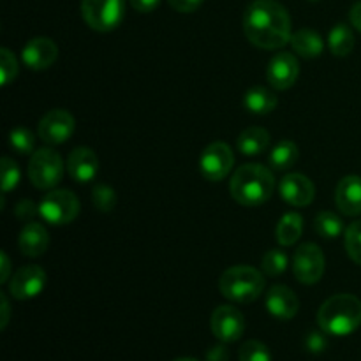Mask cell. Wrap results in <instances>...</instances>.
Wrapping results in <instances>:
<instances>
[{"label":"cell","instance_id":"cell-11","mask_svg":"<svg viewBox=\"0 0 361 361\" xmlns=\"http://www.w3.org/2000/svg\"><path fill=\"white\" fill-rule=\"evenodd\" d=\"M74 116L66 109H51L41 118L37 127V136L48 145H62L73 136Z\"/></svg>","mask_w":361,"mask_h":361},{"label":"cell","instance_id":"cell-18","mask_svg":"<svg viewBox=\"0 0 361 361\" xmlns=\"http://www.w3.org/2000/svg\"><path fill=\"white\" fill-rule=\"evenodd\" d=\"M335 204L348 217L361 215V176L348 175L335 189Z\"/></svg>","mask_w":361,"mask_h":361},{"label":"cell","instance_id":"cell-40","mask_svg":"<svg viewBox=\"0 0 361 361\" xmlns=\"http://www.w3.org/2000/svg\"><path fill=\"white\" fill-rule=\"evenodd\" d=\"M349 20H351L353 27L361 32V0L351 7V11H349Z\"/></svg>","mask_w":361,"mask_h":361},{"label":"cell","instance_id":"cell-27","mask_svg":"<svg viewBox=\"0 0 361 361\" xmlns=\"http://www.w3.org/2000/svg\"><path fill=\"white\" fill-rule=\"evenodd\" d=\"M9 145L13 150H16L18 154L28 155L34 154L35 148V136L30 129L27 127H14L9 133Z\"/></svg>","mask_w":361,"mask_h":361},{"label":"cell","instance_id":"cell-19","mask_svg":"<svg viewBox=\"0 0 361 361\" xmlns=\"http://www.w3.org/2000/svg\"><path fill=\"white\" fill-rule=\"evenodd\" d=\"M18 245L23 256L27 257H39L48 250L49 247V235L48 229L39 222H27L25 228L21 229Z\"/></svg>","mask_w":361,"mask_h":361},{"label":"cell","instance_id":"cell-4","mask_svg":"<svg viewBox=\"0 0 361 361\" xmlns=\"http://www.w3.org/2000/svg\"><path fill=\"white\" fill-rule=\"evenodd\" d=\"M264 275L257 268L236 264L221 275L219 289L222 296L235 303H250L259 298L264 291Z\"/></svg>","mask_w":361,"mask_h":361},{"label":"cell","instance_id":"cell-20","mask_svg":"<svg viewBox=\"0 0 361 361\" xmlns=\"http://www.w3.org/2000/svg\"><path fill=\"white\" fill-rule=\"evenodd\" d=\"M289 44H291L293 51L303 59H317L324 48L323 37L310 28H302L296 34H293Z\"/></svg>","mask_w":361,"mask_h":361},{"label":"cell","instance_id":"cell-16","mask_svg":"<svg viewBox=\"0 0 361 361\" xmlns=\"http://www.w3.org/2000/svg\"><path fill=\"white\" fill-rule=\"evenodd\" d=\"M264 307L277 319L289 321L298 314L300 300L291 288L284 284H277L268 289Z\"/></svg>","mask_w":361,"mask_h":361},{"label":"cell","instance_id":"cell-28","mask_svg":"<svg viewBox=\"0 0 361 361\" xmlns=\"http://www.w3.org/2000/svg\"><path fill=\"white\" fill-rule=\"evenodd\" d=\"M288 254L281 249H271L268 250L267 254L263 256V261H261V268L267 275L270 277H277V275L284 274L288 270Z\"/></svg>","mask_w":361,"mask_h":361},{"label":"cell","instance_id":"cell-29","mask_svg":"<svg viewBox=\"0 0 361 361\" xmlns=\"http://www.w3.org/2000/svg\"><path fill=\"white\" fill-rule=\"evenodd\" d=\"M240 361H271V353L268 345L261 341H247L240 345Z\"/></svg>","mask_w":361,"mask_h":361},{"label":"cell","instance_id":"cell-3","mask_svg":"<svg viewBox=\"0 0 361 361\" xmlns=\"http://www.w3.org/2000/svg\"><path fill=\"white\" fill-rule=\"evenodd\" d=\"M317 324L326 335L348 337L361 326V300L355 295H334L321 305Z\"/></svg>","mask_w":361,"mask_h":361},{"label":"cell","instance_id":"cell-32","mask_svg":"<svg viewBox=\"0 0 361 361\" xmlns=\"http://www.w3.org/2000/svg\"><path fill=\"white\" fill-rule=\"evenodd\" d=\"M0 76H2V81H0L2 87H7L9 83H13L18 76L16 56L7 48L0 49Z\"/></svg>","mask_w":361,"mask_h":361},{"label":"cell","instance_id":"cell-17","mask_svg":"<svg viewBox=\"0 0 361 361\" xmlns=\"http://www.w3.org/2000/svg\"><path fill=\"white\" fill-rule=\"evenodd\" d=\"M66 168L74 182H92L99 173V157L95 155V152L92 148L78 147L67 157Z\"/></svg>","mask_w":361,"mask_h":361},{"label":"cell","instance_id":"cell-1","mask_svg":"<svg viewBox=\"0 0 361 361\" xmlns=\"http://www.w3.org/2000/svg\"><path fill=\"white\" fill-rule=\"evenodd\" d=\"M243 32L261 49H281L291 41V18L277 0H254L243 14Z\"/></svg>","mask_w":361,"mask_h":361},{"label":"cell","instance_id":"cell-39","mask_svg":"<svg viewBox=\"0 0 361 361\" xmlns=\"http://www.w3.org/2000/svg\"><path fill=\"white\" fill-rule=\"evenodd\" d=\"M0 310H2V317H0V330H6L7 323H9V316H11V307H9V300H7V296L0 295Z\"/></svg>","mask_w":361,"mask_h":361},{"label":"cell","instance_id":"cell-2","mask_svg":"<svg viewBox=\"0 0 361 361\" xmlns=\"http://www.w3.org/2000/svg\"><path fill=\"white\" fill-rule=\"evenodd\" d=\"M275 189V176L263 164H243L233 173L229 192L242 207H261L271 197Z\"/></svg>","mask_w":361,"mask_h":361},{"label":"cell","instance_id":"cell-9","mask_svg":"<svg viewBox=\"0 0 361 361\" xmlns=\"http://www.w3.org/2000/svg\"><path fill=\"white\" fill-rule=\"evenodd\" d=\"M235 166V154L224 141L210 143L200 157V171L210 182H221L231 173Z\"/></svg>","mask_w":361,"mask_h":361},{"label":"cell","instance_id":"cell-34","mask_svg":"<svg viewBox=\"0 0 361 361\" xmlns=\"http://www.w3.org/2000/svg\"><path fill=\"white\" fill-rule=\"evenodd\" d=\"M305 348L307 351L312 353V355H321V353L328 348V341L326 337H324V331H310L305 338Z\"/></svg>","mask_w":361,"mask_h":361},{"label":"cell","instance_id":"cell-37","mask_svg":"<svg viewBox=\"0 0 361 361\" xmlns=\"http://www.w3.org/2000/svg\"><path fill=\"white\" fill-rule=\"evenodd\" d=\"M129 2L140 13H152V11L157 9L161 0H129Z\"/></svg>","mask_w":361,"mask_h":361},{"label":"cell","instance_id":"cell-33","mask_svg":"<svg viewBox=\"0 0 361 361\" xmlns=\"http://www.w3.org/2000/svg\"><path fill=\"white\" fill-rule=\"evenodd\" d=\"M0 166H2V190L4 194H7L13 189H16L18 183H20L21 173L16 162L11 157H4Z\"/></svg>","mask_w":361,"mask_h":361},{"label":"cell","instance_id":"cell-42","mask_svg":"<svg viewBox=\"0 0 361 361\" xmlns=\"http://www.w3.org/2000/svg\"><path fill=\"white\" fill-rule=\"evenodd\" d=\"M175 361H197L196 358H178V360H175Z\"/></svg>","mask_w":361,"mask_h":361},{"label":"cell","instance_id":"cell-23","mask_svg":"<svg viewBox=\"0 0 361 361\" xmlns=\"http://www.w3.org/2000/svg\"><path fill=\"white\" fill-rule=\"evenodd\" d=\"M277 242L282 247H291L302 238L303 235V217L296 212H288L286 215H282L281 221L277 224Z\"/></svg>","mask_w":361,"mask_h":361},{"label":"cell","instance_id":"cell-41","mask_svg":"<svg viewBox=\"0 0 361 361\" xmlns=\"http://www.w3.org/2000/svg\"><path fill=\"white\" fill-rule=\"evenodd\" d=\"M0 263H2V274H0V282H7L11 279V261L6 252H0Z\"/></svg>","mask_w":361,"mask_h":361},{"label":"cell","instance_id":"cell-38","mask_svg":"<svg viewBox=\"0 0 361 361\" xmlns=\"http://www.w3.org/2000/svg\"><path fill=\"white\" fill-rule=\"evenodd\" d=\"M35 212L39 214V208L35 210V204L32 203V201H21V203L18 204V208H16V215H18V217L23 219V221H27L28 217H34Z\"/></svg>","mask_w":361,"mask_h":361},{"label":"cell","instance_id":"cell-36","mask_svg":"<svg viewBox=\"0 0 361 361\" xmlns=\"http://www.w3.org/2000/svg\"><path fill=\"white\" fill-rule=\"evenodd\" d=\"M207 361H229V351L226 349L224 342L208 349Z\"/></svg>","mask_w":361,"mask_h":361},{"label":"cell","instance_id":"cell-35","mask_svg":"<svg viewBox=\"0 0 361 361\" xmlns=\"http://www.w3.org/2000/svg\"><path fill=\"white\" fill-rule=\"evenodd\" d=\"M168 2L178 13H194L200 9L203 0H168Z\"/></svg>","mask_w":361,"mask_h":361},{"label":"cell","instance_id":"cell-6","mask_svg":"<svg viewBox=\"0 0 361 361\" xmlns=\"http://www.w3.org/2000/svg\"><path fill=\"white\" fill-rule=\"evenodd\" d=\"M85 23L97 32H111L126 16V0H81Z\"/></svg>","mask_w":361,"mask_h":361},{"label":"cell","instance_id":"cell-15","mask_svg":"<svg viewBox=\"0 0 361 361\" xmlns=\"http://www.w3.org/2000/svg\"><path fill=\"white\" fill-rule=\"evenodd\" d=\"M59 59V46L49 37H34L25 44L21 60L32 71H44Z\"/></svg>","mask_w":361,"mask_h":361},{"label":"cell","instance_id":"cell-10","mask_svg":"<svg viewBox=\"0 0 361 361\" xmlns=\"http://www.w3.org/2000/svg\"><path fill=\"white\" fill-rule=\"evenodd\" d=\"M210 328L214 337L219 342L231 344L242 338L245 331V317L240 312V309L233 305H219L212 312Z\"/></svg>","mask_w":361,"mask_h":361},{"label":"cell","instance_id":"cell-43","mask_svg":"<svg viewBox=\"0 0 361 361\" xmlns=\"http://www.w3.org/2000/svg\"><path fill=\"white\" fill-rule=\"evenodd\" d=\"M310 2H319V0H310Z\"/></svg>","mask_w":361,"mask_h":361},{"label":"cell","instance_id":"cell-26","mask_svg":"<svg viewBox=\"0 0 361 361\" xmlns=\"http://www.w3.org/2000/svg\"><path fill=\"white\" fill-rule=\"evenodd\" d=\"M314 229L321 238L335 240L344 231V224H342V219L334 212H321L314 219Z\"/></svg>","mask_w":361,"mask_h":361},{"label":"cell","instance_id":"cell-31","mask_svg":"<svg viewBox=\"0 0 361 361\" xmlns=\"http://www.w3.org/2000/svg\"><path fill=\"white\" fill-rule=\"evenodd\" d=\"M92 201H94V207L99 212H104L106 214V212H111L116 207V192L111 187L99 183L92 190Z\"/></svg>","mask_w":361,"mask_h":361},{"label":"cell","instance_id":"cell-13","mask_svg":"<svg viewBox=\"0 0 361 361\" xmlns=\"http://www.w3.org/2000/svg\"><path fill=\"white\" fill-rule=\"evenodd\" d=\"M300 76V63L293 53L282 51L271 56L267 67V80L275 90H288Z\"/></svg>","mask_w":361,"mask_h":361},{"label":"cell","instance_id":"cell-7","mask_svg":"<svg viewBox=\"0 0 361 361\" xmlns=\"http://www.w3.org/2000/svg\"><path fill=\"white\" fill-rule=\"evenodd\" d=\"M39 215L51 226L71 224L80 214V200L67 189H53L39 203Z\"/></svg>","mask_w":361,"mask_h":361},{"label":"cell","instance_id":"cell-8","mask_svg":"<svg viewBox=\"0 0 361 361\" xmlns=\"http://www.w3.org/2000/svg\"><path fill=\"white\" fill-rule=\"evenodd\" d=\"M324 254L316 243H303L293 256V274L305 286L317 284L324 275Z\"/></svg>","mask_w":361,"mask_h":361},{"label":"cell","instance_id":"cell-5","mask_svg":"<svg viewBox=\"0 0 361 361\" xmlns=\"http://www.w3.org/2000/svg\"><path fill=\"white\" fill-rule=\"evenodd\" d=\"M62 157L51 148H39L28 161V178L35 189L53 190L63 178Z\"/></svg>","mask_w":361,"mask_h":361},{"label":"cell","instance_id":"cell-21","mask_svg":"<svg viewBox=\"0 0 361 361\" xmlns=\"http://www.w3.org/2000/svg\"><path fill=\"white\" fill-rule=\"evenodd\" d=\"M279 104V99L275 92L268 90L264 87H254L247 90L245 97H243V106L252 115H268L274 111Z\"/></svg>","mask_w":361,"mask_h":361},{"label":"cell","instance_id":"cell-14","mask_svg":"<svg viewBox=\"0 0 361 361\" xmlns=\"http://www.w3.org/2000/svg\"><path fill=\"white\" fill-rule=\"evenodd\" d=\"M279 194L291 207H309L316 197V187L309 176L302 173H289L279 183Z\"/></svg>","mask_w":361,"mask_h":361},{"label":"cell","instance_id":"cell-25","mask_svg":"<svg viewBox=\"0 0 361 361\" xmlns=\"http://www.w3.org/2000/svg\"><path fill=\"white\" fill-rule=\"evenodd\" d=\"M328 46L335 56H348L355 49V35L345 23L335 25L328 35Z\"/></svg>","mask_w":361,"mask_h":361},{"label":"cell","instance_id":"cell-12","mask_svg":"<svg viewBox=\"0 0 361 361\" xmlns=\"http://www.w3.org/2000/svg\"><path fill=\"white\" fill-rule=\"evenodd\" d=\"M46 286V271L37 264L21 267L9 279V293L16 300H32L42 293Z\"/></svg>","mask_w":361,"mask_h":361},{"label":"cell","instance_id":"cell-22","mask_svg":"<svg viewBox=\"0 0 361 361\" xmlns=\"http://www.w3.org/2000/svg\"><path fill=\"white\" fill-rule=\"evenodd\" d=\"M236 147L243 155H261L270 147V133L263 127H249L240 133Z\"/></svg>","mask_w":361,"mask_h":361},{"label":"cell","instance_id":"cell-24","mask_svg":"<svg viewBox=\"0 0 361 361\" xmlns=\"http://www.w3.org/2000/svg\"><path fill=\"white\" fill-rule=\"evenodd\" d=\"M298 147L293 143L291 140H282L271 148L270 155H268V162H270L271 169L275 171H288L298 161Z\"/></svg>","mask_w":361,"mask_h":361},{"label":"cell","instance_id":"cell-30","mask_svg":"<svg viewBox=\"0 0 361 361\" xmlns=\"http://www.w3.org/2000/svg\"><path fill=\"white\" fill-rule=\"evenodd\" d=\"M344 243L345 250H348V256L361 267V219L348 226Z\"/></svg>","mask_w":361,"mask_h":361}]
</instances>
